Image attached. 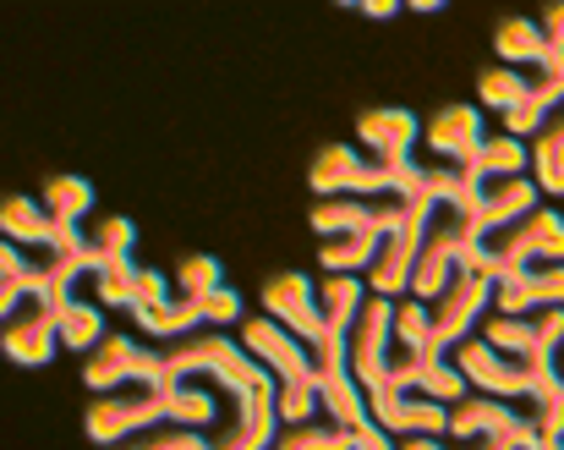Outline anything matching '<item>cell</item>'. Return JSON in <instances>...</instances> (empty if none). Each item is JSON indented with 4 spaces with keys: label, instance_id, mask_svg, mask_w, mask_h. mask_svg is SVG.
<instances>
[{
    "label": "cell",
    "instance_id": "1",
    "mask_svg": "<svg viewBox=\"0 0 564 450\" xmlns=\"http://www.w3.org/2000/svg\"><path fill=\"white\" fill-rule=\"evenodd\" d=\"M532 264H564V215L560 210H532L521 221L499 225V231H482L466 253L460 269H477L488 280L510 275V269H532Z\"/></svg>",
    "mask_w": 564,
    "mask_h": 450
},
{
    "label": "cell",
    "instance_id": "2",
    "mask_svg": "<svg viewBox=\"0 0 564 450\" xmlns=\"http://www.w3.org/2000/svg\"><path fill=\"white\" fill-rule=\"evenodd\" d=\"M171 390H176V385H132V390L99 396V401L88 407V418H83L88 440L116 450L121 440H132V435L165 424V418H171Z\"/></svg>",
    "mask_w": 564,
    "mask_h": 450
},
{
    "label": "cell",
    "instance_id": "3",
    "mask_svg": "<svg viewBox=\"0 0 564 450\" xmlns=\"http://www.w3.org/2000/svg\"><path fill=\"white\" fill-rule=\"evenodd\" d=\"M494 308V280L488 275H477V269H460L449 286H444V297L433 302V335L422 341V352L416 357H449L466 335H471V324H482V313Z\"/></svg>",
    "mask_w": 564,
    "mask_h": 450
},
{
    "label": "cell",
    "instance_id": "4",
    "mask_svg": "<svg viewBox=\"0 0 564 450\" xmlns=\"http://www.w3.org/2000/svg\"><path fill=\"white\" fill-rule=\"evenodd\" d=\"M83 385L94 396H116L132 385H176V379L165 374L154 346H138L132 335H105V346H94L83 363Z\"/></svg>",
    "mask_w": 564,
    "mask_h": 450
},
{
    "label": "cell",
    "instance_id": "5",
    "mask_svg": "<svg viewBox=\"0 0 564 450\" xmlns=\"http://www.w3.org/2000/svg\"><path fill=\"white\" fill-rule=\"evenodd\" d=\"M455 368L466 374V385H477L482 396H499V401H532V390H538V374L482 335H466L455 346Z\"/></svg>",
    "mask_w": 564,
    "mask_h": 450
},
{
    "label": "cell",
    "instance_id": "6",
    "mask_svg": "<svg viewBox=\"0 0 564 450\" xmlns=\"http://www.w3.org/2000/svg\"><path fill=\"white\" fill-rule=\"evenodd\" d=\"M405 215H411V199L405 193H351V199H318L307 221L329 242V236H346V231H378V236H389Z\"/></svg>",
    "mask_w": 564,
    "mask_h": 450
},
{
    "label": "cell",
    "instance_id": "7",
    "mask_svg": "<svg viewBox=\"0 0 564 450\" xmlns=\"http://www.w3.org/2000/svg\"><path fill=\"white\" fill-rule=\"evenodd\" d=\"M0 341H6V357L17 368H44L61 346V308L44 291L22 297L17 308H6V335Z\"/></svg>",
    "mask_w": 564,
    "mask_h": 450
},
{
    "label": "cell",
    "instance_id": "8",
    "mask_svg": "<svg viewBox=\"0 0 564 450\" xmlns=\"http://www.w3.org/2000/svg\"><path fill=\"white\" fill-rule=\"evenodd\" d=\"M313 193L318 199H351V193H394V171L368 160L362 149L351 143H324L313 171H307Z\"/></svg>",
    "mask_w": 564,
    "mask_h": 450
},
{
    "label": "cell",
    "instance_id": "9",
    "mask_svg": "<svg viewBox=\"0 0 564 450\" xmlns=\"http://www.w3.org/2000/svg\"><path fill=\"white\" fill-rule=\"evenodd\" d=\"M346 346H351V374H357V385H362L368 396H373V390H389V346H394V302H389V297H373V291H368V302H362V313H357Z\"/></svg>",
    "mask_w": 564,
    "mask_h": 450
},
{
    "label": "cell",
    "instance_id": "10",
    "mask_svg": "<svg viewBox=\"0 0 564 450\" xmlns=\"http://www.w3.org/2000/svg\"><path fill=\"white\" fill-rule=\"evenodd\" d=\"M258 302H263V313L274 319V324H285L296 341H307V346H318L329 330H324V313H318V280H307L302 269H285V275H269L263 280V291H258Z\"/></svg>",
    "mask_w": 564,
    "mask_h": 450
},
{
    "label": "cell",
    "instance_id": "11",
    "mask_svg": "<svg viewBox=\"0 0 564 450\" xmlns=\"http://www.w3.org/2000/svg\"><path fill=\"white\" fill-rule=\"evenodd\" d=\"M482 341H494L499 352L532 363V357H560L564 352V308H538L527 319H482Z\"/></svg>",
    "mask_w": 564,
    "mask_h": 450
},
{
    "label": "cell",
    "instance_id": "12",
    "mask_svg": "<svg viewBox=\"0 0 564 450\" xmlns=\"http://www.w3.org/2000/svg\"><path fill=\"white\" fill-rule=\"evenodd\" d=\"M368 413H373V424L383 435H400V440H411V435L444 440L449 435V407L433 401V396H422V390H373L368 396Z\"/></svg>",
    "mask_w": 564,
    "mask_h": 450
},
{
    "label": "cell",
    "instance_id": "13",
    "mask_svg": "<svg viewBox=\"0 0 564 450\" xmlns=\"http://www.w3.org/2000/svg\"><path fill=\"white\" fill-rule=\"evenodd\" d=\"M422 143H427V160L477 165V154H482V143H488L482 105H444V110L422 127Z\"/></svg>",
    "mask_w": 564,
    "mask_h": 450
},
{
    "label": "cell",
    "instance_id": "14",
    "mask_svg": "<svg viewBox=\"0 0 564 450\" xmlns=\"http://www.w3.org/2000/svg\"><path fill=\"white\" fill-rule=\"evenodd\" d=\"M538 308H564V264H532L494 280V313L527 319Z\"/></svg>",
    "mask_w": 564,
    "mask_h": 450
},
{
    "label": "cell",
    "instance_id": "15",
    "mask_svg": "<svg viewBox=\"0 0 564 450\" xmlns=\"http://www.w3.org/2000/svg\"><path fill=\"white\" fill-rule=\"evenodd\" d=\"M357 138L368 143V160L400 171L405 160H416L411 143L422 138V121H416L411 110H400V105H373V110L357 116Z\"/></svg>",
    "mask_w": 564,
    "mask_h": 450
},
{
    "label": "cell",
    "instance_id": "16",
    "mask_svg": "<svg viewBox=\"0 0 564 450\" xmlns=\"http://www.w3.org/2000/svg\"><path fill=\"white\" fill-rule=\"evenodd\" d=\"M494 55H499V66L543 72V61H549L554 50H549V39H543L538 17H505V22L494 28Z\"/></svg>",
    "mask_w": 564,
    "mask_h": 450
},
{
    "label": "cell",
    "instance_id": "17",
    "mask_svg": "<svg viewBox=\"0 0 564 450\" xmlns=\"http://www.w3.org/2000/svg\"><path fill=\"white\" fill-rule=\"evenodd\" d=\"M538 182L532 176H505V182H482V199H477V225L482 231H499V225L521 221L538 210Z\"/></svg>",
    "mask_w": 564,
    "mask_h": 450
},
{
    "label": "cell",
    "instance_id": "18",
    "mask_svg": "<svg viewBox=\"0 0 564 450\" xmlns=\"http://www.w3.org/2000/svg\"><path fill=\"white\" fill-rule=\"evenodd\" d=\"M318 407H324V418H335L340 429H362V424H373V413H368V390L357 385L351 368L318 374Z\"/></svg>",
    "mask_w": 564,
    "mask_h": 450
},
{
    "label": "cell",
    "instance_id": "19",
    "mask_svg": "<svg viewBox=\"0 0 564 450\" xmlns=\"http://www.w3.org/2000/svg\"><path fill=\"white\" fill-rule=\"evenodd\" d=\"M362 302H368V280H357V275H329V280H318V313H324V330H329V335H351Z\"/></svg>",
    "mask_w": 564,
    "mask_h": 450
},
{
    "label": "cell",
    "instance_id": "20",
    "mask_svg": "<svg viewBox=\"0 0 564 450\" xmlns=\"http://www.w3.org/2000/svg\"><path fill=\"white\" fill-rule=\"evenodd\" d=\"M132 247H138V225L127 221V215H99V221L88 225V253H83V264H88V275H99V269H110V264H127Z\"/></svg>",
    "mask_w": 564,
    "mask_h": 450
},
{
    "label": "cell",
    "instance_id": "21",
    "mask_svg": "<svg viewBox=\"0 0 564 450\" xmlns=\"http://www.w3.org/2000/svg\"><path fill=\"white\" fill-rule=\"evenodd\" d=\"M378 247H383L378 231H346V236H329V242L318 247V264H324L329 275H368Z\"/></svg>",
    "mask_w": 564,
    "mask_h": 450
},
{
    "label": "cell",
    "instance_id": "22",
    "mask_svg": "<svg viewBox=\"0 0 564 450\" xmlns=\"http://www.w3.org/2000/svg\"><path fill=\"white\" fill-rule=\"evenodd\" d=\"M532 88H538V72H516V66H488L477 77V99L488 110H499V116H510L516 105H527Z\"/></svg>",
    "mask_w": 564,
    "mask_h": 450
},
{
    "label": "cell",
    "instance_id": "23",
    "mask_svg": "<svg viewBox=\"0 0 564 450\" xmlns=\"http://www.w3.org/2000/svg\"><path fill=\"white\" fill-rule=\"evenodd\" d=\"M0 225H6V242H17V247H50L55 242V215L33 199H6Z\"/></svg>",
    "mask_w": 564,
    "mask_h": 450
},
{
    "label": "cell",
    "instance_id": "24",
    "mask_svg": "<svg viewBox=\"0 0 564 450\" xmlns=\"http://www.w3.org/2000/svg\"><path fill=\"white\" fill-rule=\"evenodd\" d=\"M61 346H72L83 357L94 346H105V308L99 302H83V297L61 302Z\"/></svg>",
    "mask_w": 564,
    "mask_h": 450
},
{
    "label": "cell",
    "instance_id": "25",
    "mask_svg": "<svg viewBox=\"0 0 564 450\" xmlns=\"http://www.w3.org/2000/svg\"><path fill=\"white\" fill-rule=\"evenodd\" d=\"M527 165H532V149L521 143V138H510V132H499V138H488L482 143V154H477V176L482 182H505V176H527Z\"/></svg>",
    "mask_w": 564,
    "mask_h": 450
},
{
    "label": "cell",
    "instance_id": "26",
    "mask_svg": "<svg viewBox=\"0 0 564 450\" xmlns=\"http://www.w3.org/2000/svg\"><path fill=\"white\" fill-rule=\"evenodd\" d=\"M44 210L66 225H83L94 215V188L83 176H50L44 182Z\"/></svg>",
    "mask_w": 564,
    "mask_h": 450
},
{
    "label": "cell",
    "instance_id": "27",
    "mask_svg": "<svg viewBox=\"0 0 564 450\" xmlns=\"http://www.w3.org/2000/svg\"><path fill=\"white\" fill-rule=\"evenodd\" d=\"M357 429H340L335 418H313V424H296V429H280V440L269 450H351Z\"/></svg>",
    "mask_w": 564,
    "mask_h": 450
},
{
    "label": "cell",
    "instance_id": "28",
    "mask_svg": "<svg viewBox=\"0 0 564 450\" xmlns=\"http://www.w3.org/2000/svg\"><path fill=\"white\" fill-rule=\"evenodd\" d=\"M138 264L127 258V264H110V269H99V275H88V286H94V302L99 308H138Z\"/></svg>",
    "mask_w": 564,
    "mask_h": 450
},
{
    "label": "cell",
    "instance_id": "29",
    "mask_svg": "<svg viewBox=\"0 0 564 450\" xmlns=\"http://www.w3.org/2000/svg\"><path fill=\"white\" fill-rule=\"evenodd\" d=\"M116 450H214V440H203V429H182V424L165 418V424H154V429L121 440Z\"/></svg>",
    "mask_w": 564,
    "mask_h": 450
},
{
    "label": "cell",
    "instance_id": "30",
    "mask_svg": "<svg viewBox=\"0 0 564 450\" xmlns=\"http://www.w3.org/2000/svg\"><path fill=\"white\" fill-rule=\"evenodd\" d=\"M225 286V264L219 258H208V253H187L182 264H176V297H208V291H219Z\"/></svg>",
    "mask_w": 564,
    "mask_h": 450
},
{
    "label": "cell",
    "instance_id": "31",
    "mask_svg": "<svg viewBox=\"0 0 564 450\" xmlns=\"http://www.w3.org/2000/svg\"><path fill=\"white\" fill-rule=\"evenodd\" d=\"M427 335H433V308H427L422 297H400V302H394V346L422 352Z\"/></svg>",
    "mask_w": 564,
    "mask_h": 450
},
{
    "label": "cell",
    "instance_id": "32",
    "mask_svg": "<svg viewBox=\"0 0 564 450\" xmlns=\"http://www.w3.org/2000/svg\"><path fill=\"white\" fill-rule=\"evenodd\" d=\"M219 413H214V401H208V390H197V385H176L171 390V424H182V429H208Z\"/></svg>",
    "mask_w": 564,
    "mask_h": 450
},
{
    "label": "cell",
    "instance_id": "33",
    "mask_svg": "<svg viewBox=\"0 0 564 450\" xmlns=\"http://www.w3.org/2000/svg\"><path fill=\"white\" fill-rule=\"evenodd\" d=\"M197 313H203V330H225V324H241V291L219 286V291L197 297Z\"/></svg>",
    "mask_w": 564,
    "mask_h": 450
},
{
    "label": "cell",
    "instance_id": "34",
    "mask_svg": "<svg viewBox=\"0 0 564 450\" xmlns=\"http://www.w3.org/2000/svg\"><path fill=\"white\" fill-rule=\"evenodd\" d=\"M160 302H171V275L143 269V275H138V308H160Z\"/></svg>",
    "mask_w": 564,
    "mask_h": 450
},
{
    "label": "cell",
    "instance_id": "35",
    "mask_svg": "<svg viewBox=\"0 0 564 450\" xmlns=\"http://www.w3.org/2000/svg\"><path fill=\"white\" fill-rule=\"evenodd\" d=\"M538 28H543V39H549V50H560V55H564V0H549V6H543V17H538Z\"/></svg>",
    "mask_w": 564,
    "mask_h": 450
},
{
    "label": "cell",
    "instance_id": "36",
    "mask_svg": "<svg viewBox=\"0 0 564 450\" xmlns=\"http://www.w3.org/2000/svg\"><path fill=\"white\" fill-rule=\"evenodd\" d=\"M449 450H521L510 435H477V440H455Z\"/></svg>",
    "mask_w": 564,
    "mask_h": 450
},
{
    "label": "cell",
    "instance_id": "37",
    "mask_svg": "<svg viewBox=\"0 0 564 450\" xmlns=\"http://www.w3.org/2000/svg\"><path fill=\"white\" fill-rule=\"evenodd\" d=\"M351 450H400V446H389V435H383L378 424H362L357 440H351Z\"/></svg>",
    "mask_w": 564,
    "mask_h": 450
},
{
    "label": "cell",
    "instance_id": "38",
    "mask_svg": "<svg viewBox=\"0 0 564 450\" xmlns=\"http://www.w3.org/2000/svg\"><path fill=\"white\" fill-rule=\"evenodd\" d=\"M400 11V0H362V17H373V22H389Z\"/></svg>",
    "mask_w": 564,
    "mask_h": 450
},
{
    "label": "cell",
    "instance_id": "39",
    "mask_svg": "<svg viewBox=\"0 0 564 450\" xmlns=\"http://www.w3.org/2000/svg\"><path fill=\"white\" fill-rule=\"evenodd\" d=\"M400 450H444L433 435H411V440H400Z\"/></svg>",
    "mask_w": 564,
    "mask_h": 450
},
{
    "label": "cell",
    "instance_id": "40",
    "mask_svg": "<svg viewBox=\"0 0 564 450\" xmlns=\"http://www.w3.org/2000/svg\"><path fill=\"white\" fill-rule=\"evenodd\" d=\"M532 450H549V446H532Z\"/></svg>",
    "mask_w": 564,
    "mask_h": 450
},
{
    "label": "cell",
    "instance_id": "41",
    "mask_svg": "<svg viewBox=\"0 0 564 450\" xmlns=\"http://www.w3.org/2000/svg\"><path fill=\"white\" fill-rule=\"evenodd\" d=\"M549 450H564V446H549Z\"/></svg>",
    "mask_w": 564,
    "mask_h": 450
}]
</instances>
